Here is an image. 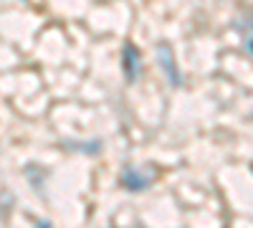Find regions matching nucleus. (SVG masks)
<instances>
[{
    "instance_id": "1",
    "label": "nucleus",
    "mask_w": 253,
    "mask_h": 228,
    "mask_svg": "<svg viewBox=\"0 0 253 228\" xmlns=\"http://www.w3.org/2000/svg\"><path fill=\"white\" fill-rule=\"evenodd\" d=\"M155 178H157V173H155V168H137V165H126V168L122 170V185L126 190H134V193H142V190H147L150 185L155 182Z\"/></svg>"
},
{
    "instance_id": "2",
    "label": "nucleus",
    "mask_w": 253,
    "mask_h": 228,
    "mask_svg": "<svg viewBox=\"0 0 253 228\" xmlns=\"http://www.w3.org/2000/svg\"><path fill=\"white\" fill-rule=\"evenodd\" d=\"M155 56H157V64H160L162 74L167 76V81H170L172 87H180L182 84V76H180V69H177V61H175L172 48L167 46V44H160L155 48Z\"/></svg>"
},
{
    "instance_id": "3",
    "label": "nucleus",
    "mask_w": 253,
    "mask_h": 228,
    "mask_svg": "<svg viewBox=\"0 0 253 228\" xmlns=\"http://www.w3.org/2000/svg\"><path fill=\"white\" fill-rule=\"evenodd\" d=\"M122 71L126 81H137L142 74V56L134 44H124L122 48Z\"/></svg>"
},
{
    "instance_id": "4",
    "label": "nucleus",
    "mask_w": 253,
    "mask_h": 228,
    "mask_svg": "<svg viewBox=\"0 0 253 228\" xmlns=\"http://www.w3.org/2000/svg\"><path fill=\"white\" fill-rule=\"evenodd\" d=\"M69 147H81V152H99L101 142H66Z\"/></svg>"
},
{
    "instance_id": "5",
    "label": "nucleus",
    "mask_w": 253,
    "mask_h": 228,
    "mask_svg": "<svg viewBox=\"0 0 253 228\" xmlns=\"http://www.w3.org/2000/svg\"><path fill=\"white\" fill-rule=\"evenodd\" d=\"M246 51L253 56V26L248 28V33H246Z\"/></svg>"
},
{
    "instance_id": "6",
    "label": "nucleus",
    "mask_w": 253,
    "mask_h": 228,
    "mask_svg": "<svg viewBox=\"0 0 253 228\" xmlns=\"http://www.w3.org/2000/svg\"><path fill=\"white\" fill-rule=\"evenodd\" d=\"M36 228H51L48 221H36Z\"/></svg>"
}]
</instances>
